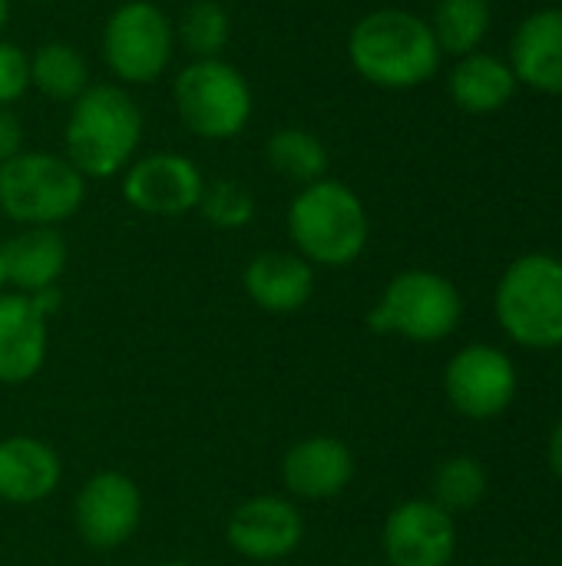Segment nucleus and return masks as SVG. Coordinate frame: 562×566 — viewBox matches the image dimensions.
<instances>
[{
    "mask_svg": "<svg viewBox=\"0 0 562 566\" xmlns=\"http://www.w3.org/2000/svg\"><path fill=\"white\" fill-rule=\"evenodd\" d=\"M176 23V46L189 53V60L222 56L232 40L229 10L219 0H189Z\"/></svg>",
    "mask_w": 562,
    "mask_h": 566,
    "instance_id": "nucleus-24",
    "label": "nucleus"
},
{
    "mask_svg": "<svg viewBox=\"0 0 562 566\" xmlns=\"http://www.w3.org/2000/svg\"><path fill=\"white\" fill-rule=\"evenodd\" d=\"M0 292H7V272H3V259H0Z\"/></svg>",
    "mask_w": 562,
    "mask_h": 566,
    "instance_id": "nucleus-31",
    "label": "nucleus"
},
{
    "mask_svg": "<svg viewBox=\"0 0 562 566\" xmlns=\"http://www.w3.org/2000/svg\"><path fill=\"white\" fill-rule=\"evenodd\" d=\"M73 524L86 547L119 551L142 524L139 484L123 471L93 474L73 501Z\"/></svg>",
    "mask_w": 562,
    "mask_h": 566,
    "instance_id": "nucleus-10",
    "label": "nucleus"
},
{
    "mask_svg": "<svg viewBox=\"0 0 562 566\" xmlns=\"http://www.w3.org/2000/svg\"><path fill=\"white\" fill-rule=\"evenodd\" d=\"M487 468L477 458L457 454L447 458L444 464H437L434 481H431V501L437 507H444L447 514H464L474 511L484 497H487Z\"/></svg>",
    "mask_w": 562,
    "mask_h": 566,
    "instance_id": "nucleus-25",
    "label": "nucleus"
},
{
    "mask_svg": "<svg viewBox=\"0 0 562 566\" xmlns=\"http://www.w3.org/2000/svg\"><path fill=\"white\" fill-rule=\"evenodd\" d=\"M497 322L523 348L562 345V262L530 252L510 262L497 285Z\"/></svg>",
    "mask_w": 562,
    "mask_h": 566,
    "instance_id": "nucleus-6",
    "label": "nucleus"
},
{
    "mask_svg": "<svg viewBox=\"0 0 562 566\" xmlns=\"http://www.w3.org/2000/svg\"><path fill=\"white\" fill-rule=\"evenodd\" d=\"M550 468H553V474L562 481V421L553 428V434H550Z\"/></svg>",
    "mask_w": 562,
    "mask_h": 566,
    "instance_id": "nucleus-29",
    "label": "nucleus"
},
{
    "mask_svg": "<svg viewBox=\"0 0 562 566\" xmlns=\"http://www.w3.org/2000/svg\"><path fill=\"white\" fill-rule=\"evenodd\" d=\"M195 212L212 229L235 232V229H245L255 219V196L235 179H215V182L205 179V189H202V199H199Z\"/></svg>",
    "mask_w": 562,
    "mask_h": 566,
    "instance_id": "nucleus-26",
    "label": "nucleus"
},
{
    "mask_svg": "<svg viewBox=\"0 0 562 566\" xmlns=\"http://www.w3.org/2000/svg\"><path fill=\"white\" fill-rule=\"evenodd\" d=\"M460 315L464 302L450 279L431 269H407L388 282L381 302L368 312V328L374 335H401L417 345H434L457 332Z\"/></svg>",
    "mask_w": 562,
    "mask_h": 566,
    "instance_id": "nucleus-7",
    "label": "nucleus"
},
{
    "mask_svg": "<svg viewBox=\"0 0 562 566\" xmlns=\"http://www.w3.org/2000/svg\"><path fill=\"white\" fill-rule=\"evenodd\" d=\"M23 123L13 113V106H0V163L13 159L17 153H23Z\"/></svg>",
    "mask_w": 562,
    "mask_h": 566,
    "instance_id": "nucleus-28",
    "label": "nucleus"
},
{
    "mask_svg": "<svg viewBox=\"0 0 562 566\" xmlns=\"http://www.w3.org/2000/svg\"><path fill=\"white\" fill-rule=\"evenodd\" d=\"M229 547L255 564H275L291 557L305 541V517L295 501L278 494H258L242 501L225 524Z\"/></svg>",
    "mask_w": 562,
    "mask_h": 566,
    "instance_id": "nucleus-13",
    "label": "nucleus"
},
{
    "mask_svg": "<svg viewBox=\"0 0 562 566\" xmlns=\"http://www.w3.org/2000/svg\"><path fill=\"white\" fill-rule=\"evenodd\" d=\"M30 93V53L0 36V106H13Z\"/></svg>",
    "mask_w": 562,
    "mask_h": 566,
    "instance_id": "nucleus-27",
    "label": "nucleus"
},
{
    "mask_svg": "<svg viewBox=\"0 0 562 566\" xmlns=\"http://www.w3.org/2000/svg\"><path fill=\"white\" fill-rule=\"evenodd\" d=\"M285 222L295 252L321 269H344L358 262L371 239V219L361 196L331 176L301 186Z\"/></svg>",
    "mask_w": 562,
    "mask_h": 566,
    "instance_id": "nucleus-3",
    "label": "nucleus"
},
{
    "mask_svg": "<svg viewBox=\"0 0 562 566\" xmlns=\"http://www.w3.org/2000/svg\"><path fill=\"white\" fill-rule=\"evenodd\" d=\"M86 202V179L56 153L23 149L0 163V212L23 226H60Z\"/></svg>",
    "mask_w": 562,
    "mask_h": 566,
    "instance_id": "nucleus-5",
    "label": "nucleus"
},
{
    "mask_svg": "<svg viewBox=\"0 0 562 566\" xmlns=\"http://www.w3.org/2000/svg\"><path fill=\"white\" fill-rule=\"evenodd\" d=\"M26 3H56V0H26Z\"/></svg>",
    "mask_w": 562,
    "mask_h": 566,
    "instance_id": "nucleus-33",
    "label": "nucleus"
},
{
    "mask_svg": "<svg viewBox=\"0 0 562 566\" xmlns=\"http://www.w3.org/2000/svg\"><path fill=\"white\" fill-rule=\"evenodd\" d=\"M242 285L262 312L295 315L315 295V265L295 249H268L245 265Z\"/></svg>",
    "mask_w": 562,
    "mask_h": 566,
    "instance_id": "nucleus-16",
    "label": "nucleus"
},
{
    "mask_svg": "<svg viewBox=\"0 0 562 566\" xmlns=\"http://www.w3.org/2000/svg\"><path fill=\"white\" fill-rule=\"evenodd\" d=\"M450 99L474 116L503 109L517 93V73L507 60L490 53H467L450 70Z\"/></svg>",
    "mask_w": 562,
    "mask_h": 566,
    "instance_id": "nucleus-20",
    "label": "nucleus"
},
{
    "mask_svg": "<svg viewBox=\"0 0 562 566\" xmlns=\"http://www.w3.org/2000/svg\"><path fill=\"white\" fill-rule=\"evenodd\" d=\"M560 7H562V0H560Z\"/></svg>",
    "mask_w": 562,
    "mask_h": 566,
    "instance_id": "nucleus-34",
    "label": "nucleus"
},
{
    "mask_svg": "<svg viewBox=\"0 0 562 566\" xmlns=\"http://www.w3.org/2000/svg\"><path fill=\"white\" fill-rule=\"evenodd\" d=\"M103 63L119 86H152L176 56V23L156 0H123L103 23Z\"/></svg>",
    "mask_w": 562,
    "mask_h": 566,
    "instance_id": "nucleus-8",
    "label": "nucleus"
},
{
    "mask_svg": "<svg viewBox=\"0 0 562 566\" xmlns=\"http://www.w3.org/2000/svg\"><path fill=\"white\" fill-rule=\"evenodd\" d=\"M517 368L494 345L460 348L444 371V391L457 415L490 421L503 415L517 398Z\"/></svg>",
    "mask_w": 562,
    "mask_h": 566,
    "instance_id": "nucleus-12",
    "label": "nucleus"
},
{
    "mask_svg": "<svg viewBox=\"0 0 562 566\" xmlns=\"http://www.w3.org/2000/svg\"><path fill=\"white\" fill-rule=\"evenodd\" d=\"M381 544L391 566H450L457 554V527L444 507L417 497L388 514Z\"/></svg>",
    "mask_w": 562,
    "mask_h": 566,
    "instance_id": "nucleus-14",
    "label": "nucleus"
},
{
    "mask_svg": "<svg viewBox=\"0 0 562 566\" xmlns=\"http://www.w3.org/2000/svg\"><path fill=\"white\" fill-rule=\"evenodd\" d=\"M265 163L298 189L328 176V146L301 126H282L265 139Z\"/></svg>",
    "mask_w": 562,
    "mask_h": 566,
    "instance_id": "nucleus-22",
    "label": "nucleus"
},
{
    "mask_svg": "<svg viewBox=\"0 0 562 566\" xmlns=\"http://www.w3.org/2000/svg\"><path fill=\"white\" fill-rule=\"evenodd\" d=\"M490 20H494L490 0H437L434 17L427 23L434 30L441 53L460 60L480 50V43L490 33Z\"/></svg>",
    "mask_w": 562,
    "mask_h": 566,
    "instance_id": "nucleus-23",
    "label": "nucleus"
},
{
    "mask_svg": "<svg viewBox=\"0 0 562 566\" xmlns=\"http://www.w3.org/2000/svg\"><path fill=\"white\" fill-rule=\"evenodd\" d=\"M89 86V66L76 43L46 40L30 53V90L50 103H73Z\"/></svg>",
    "mask_w": 562,
    "mask_h": 566,
    "instance_id": "nucleus-21",
    "label": "nucleus"
},
{
    "mask_svg": "<svg viewBox=\"0 0 562 566\" xmlns=\"http://www.w3.org/2000/svg\"><path fill=\"white\" fill-rule=\"evenodd\" d=\"M7 20H10V0H0V36L7 30Z\"/></svg>",
    "mask_w": 562,
    "mask_h": 566,
    "instance_id": "nucleus-30",
    "label": "nucleus"
},
{
    "mask_svg": "<svg viewBox=\"0 0 562 566\" xmlns=\"http://www.w3.org/2000/svg\"><path fill=\"white\" fill-rule=\"evenodd\" d=\"M60 289L0 292V385H26L40 375L50 348L46 322L60 312Z\"/></svg>",
    "mask_w": 562,
    "mask_h": 566,
    "instance_id": "nucleus-11",
    "label": "nucleus"
},
{
    "mask_svg": "<svg viewBox=\"0 0 562 566\" xmlns=\"http://www.w3.org/2000/svg\"><path fill=\"white\" fill-rule=\"evenodd\" d=\"M142 143V109L119 83H89L66 113L63 156L89 179L123 176Z\"/></svg>",
    "mask_w": 562,
    "mask_h": 566,
    "instance_id": "nucleus-1",
    "label": "nucleus"
},
{
    "mask_svg": "<svg viewBox=\"0 0 562 566\" xmlns=\"http://www.w3.org/2000/svg\"><path fill=\"white\" fill-rule=\"evenodd\" d=\"M159 566H192V564H185V560H169V564H159Z\"/></svg>",
    "mask_w": 562,
    "mask_h": 566,
    "instance_id": "nucleus-32",
    "label": "nucleus"
},
{
    "mask_svg": "<svg viewBox=\"0 0 562 566\" xmlns=\"http://www.w3.org/2000/svg\"><path fill=\"white\" fill-rule=\"evenodd\" d=\"M7 285L23 295H36L60 285L66 272V239L53 226H23L0 245Z\"/></svg>",
    "mask_w": 562,
    "mask_h": 566,
    "instance_id": "nucleus-19",
    "label": "nucleus"
},
{
    "mask_svg": "<svg viewBox=\"0 0 562 566\" xmlns=\"http://www.w3.org/2000/svg\"><path fill=\"white\" fill-rule=\"evenodd\" d=\"M354 481V454L335 434L295 441L282 458V484L298 501H331Z\"/></svg>",
    "mask_w": 562,
    "mask_h": 566,
    "instance_id": "nucleus-15",
    "label": "nucleus"
},
{
    "mask_svg": "<svg viewBox=\"0 0 562 566\" xmlns=\"http://www.w3.org/2000/svg\"><path fill=\"white\" fill-rule=\"evenodd\" d=\"M63 481L60 454L30 434H10L0 441V501L3 504H40Z\"/></svg>",
    "mask_w": 562,
    "mask_h": 566,
    "instance_id": "nucleus-17",
    "label": "nucleus"
},
{
    "mask_svg": "<svg viewBox=\"0 0 562 566\" xmlns=\"http://www.w3.org/2000/svg\"><path fill=\"white\" fill-rule=\"evenodd\" d=\"M510 70L517 83L562 96V7L530 13L510 40Z\"/></svg>",
    "mask_w": 562,
    "mask_h": 566,
    "instance_id": "nucleus-18",
    "label": "nucleus"
},
{
    "mask_svg": "<svg viewBox=\"0 0 562 566\" xmlns=\"http://www.w3.org/2000/svg\"><path fill=\"white\" fill-rule=\"evenodd\" d=\"M202 189V169L182 153H146L136 156L123 172L126 206L156 219H179L195 212Z\"/></svg>",
    "mask_w": 562,
    "mask_h": 566,
    "instance_id": "nucleus-9",
    "label": "nucleus"
},
{
    "mask_svg": "<svg viewBox=\"0 0 562 566\" xmlns=\"http://www.w3.org/2000/svg\"><path fill=\"white\" fill-rule=\"evenodd\" d=\"M172 106L195 139L225 143L252 123L255 93L245 73L225 56L189 60L172 80Z\"/></svg>",
    "mask_w": 562,
    "mask_h": 566,
    "instance_id": "nucleus-4",
    "label": "nucleus"
},
{
    "mask_svg": "<svg viewBox=\"0 0 562 566\" xmlns=\"http://www.w3.org/2000/svg\"><path fill=\"white\" fill-rule=\"evenodd\" d=\"M348 60L361 80L381 90H414L437 73L441 46L424 17L401 7H381L351 27Z\"/></svg>",
    "mask_w": 562,
    "mask_h": 566,
    "instance_id": "nucleus-2",
    "label": "nucleus"
}]
</instances>
